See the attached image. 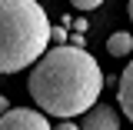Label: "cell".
Instances as JSON below:
<instances>
[{"label": "cell", "instance_id": "cell-1", "mask_svg": "<svg viewBox=\"0 0 133 130\" xmlns=\"http://www.w3.org/2000/svg\"><path fill=\"white\" fill-rule=\"evenodd\" d=\"M107 87V73L100 70L90 50L73 47H50L47 57L30 70L27 90L33 103L50 117H87L97 107L100 94Z\"/></svg>", "mask_w": 133, "mask_h": 130}, {"label": "cell", "instance_id": "cell-2", "mask_svg": "<svg viewBox=\"0 0 133 130\" xmlns=\"http://www.w3.org/2000/svg\"><path fill=\"white\" fill-rule=\"evenodd\" d=\"M47 10L37 0H0V73L37 67L50 47Z\"/></svg>", "mask_w": 133, "mask_h": 130}, {"label": "cell", "instance_id": "cell-3", "mask_svg": "<svg viewBox=\"0 0 133 130\" xmlns=\"http://www.w3.org/2000/svg\"><path fill=\"white\" fill-rule=\"evenodd\" d=\"M0 130H53L47 123L43 110L33 107H14L7 117H0Z\"/></svg>", "mask_w": 133, "mask_h": 130}, {"label": "cell", "instance_id": "cell-4", "mask_svg": "<svg viewBox=\"0 0 133 130\" xmlns=\"http://www.w3.org/2000/svg\"><path fill=\"white\" fill-rule=\"evenodd\" d=\"M80 130H120V120H116V110L107 107V103H97L90 114L83 117Z\"/></svg>", "mask_w": 133, "mask_h": 130}, {"label": "cell", "instance_id": "cell-5", "mask_svg": "<svg viewBox=\"0 0 133 130\" xmlns=\"http://www.w3.org/2000/svg\"><path fill=\"white\" fill-rule=\"evenodd\" d=\"M116 103H120V110L127 114V120L133 123V60L123 67V73H120V80H116Z\"/></svg>", "mask_w": 133, "mask_h": 130}, {"label": "cell", "instance_id": "cell-6", "mask_svg": "<svg viewBox=\"0 0 133 130\" xmlns=\"http://www.w3.org/2000/svg\"><path fill=\"white\" fill-rule=\"evenodd\" d=\"M133 50V37L127 30H120V33H113L110 40H107V53H113V57H127Z\"/></svg>", "mask_w": 133, "mask_h": 130}, {"label": "cell", "instance_id": "cell-7", "mask_svg": "<svg viewBox=\"0 0 133 130\" xmlns=\"http://www.w3.org/2000/svg\"><path fill=\"white\" fill-rule=\"evenodd\" d=\"M50 44H53V47H66V44H70V27H53Z\"/></svg>", "mask_w": 133, "mask_h": 130}, {"label": "cell", "instance_id": "cell-8", "mask_svg": "<svg viewBox=\"0 0 133 130\" xmlns=\"http://www.w3.org/2000/svg\"><path fill=\"white\" fill-rule=\"evenodd\" d=\"M73 10H80V14H90V10H100V0H73Z\"/></svg>", "mask_w": 133, "mask_h": 130}, {"label": "cell", "instance_id": "cell-9", "mask_svg": "<svg viewBox=\"0 0 133 130\" xmlns=\"http://www.w3.org/2000/svg\"><path fill=\"white\" fill-rule=\"evenodd\" d=\"M66 47H73V50H87V40H83V33H70V44Z\"/></svg>", "mask_w": 133, "mask_h": 130}, {"label": "cell", "instance_id": "cell-10", "mask_svg": "<svg viewBox=\"0 0 133 130\" xmlns=\"http://www.w3.org/2000/svg\"><path fill=\"white\" fill-rule=\"evenodd\" d=\"M10 110H14V107H10V100H7V97H3V94H0V117H7V114H10Z\"/></svg>", "mask_w": 133, "mask_h": 130}, {"label": "cell", "instance_id": "cell-11", "mask_svg": "<svg viewBox=\"0 0 133 130\" xmlns=\"http://www.w3.org/2000/svg\"><path fill=\"white\" fill-rule=\"evenodd\" d=\"M87 27H90V23H87L83 17H77V20H73V33H83V30H87Z\"/></svg>", "mask_w": 133, "mask_h": 130}, {"label": "cell", "instance_id": "cell-12", "mask_svg": "<svg viewBox=\"0 0 133 130\" xmlns=\"http://www.w3.org/2000/svg\"><path fill=\"white\" fill-rule=\"evenodd\" d=\"M53 130H80V123H70V120H60Z\"/></svg>", "mask_w": 133, "mask_h": 130}, {"label": "cell", "instance_id": "cell-13", "mask_svg": "<svg viewBox=\"0 0 133 130\" xmlns=\"http://www.w3.org/2000/svg\"><path fill=\"white\" fill-rule=\"evenodd\" d=\"M127 14H130V20H133V0H130V7H127Z\"/></svg>", "mask_w": 133, "mask_h": 130}]
</instances>
